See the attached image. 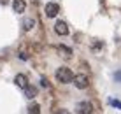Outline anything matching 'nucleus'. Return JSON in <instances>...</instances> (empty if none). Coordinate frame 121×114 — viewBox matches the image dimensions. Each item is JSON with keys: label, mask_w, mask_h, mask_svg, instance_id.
<instances>
[{"label": "nucleus", "mask_w": 121, "mask_h": 114, "mask_svg": "<svg viewBox=\"0 0 121 114\" xmlns=\"http://www.w3.org/2000/svg\"><path fill=\"white\" fill-rule=\"evenodd\" d=\"M56 79L60 83H72V79H74V74H72V70L70 69H67V67H60V69L56 70Z\"/></svg>", "instance_id": "obj_1"}, {"label": "nucleus", "mask_w": 121, "mask_h": 114, "mask_svg": "<svg viewBox=\"0 0 121 114\" xmlns=\"http://www.w3.org/2000/svg\"><path fill=\"white\" fill-rule=\"evenodd\" d=\"M72 81H74V84H76L77 90H84V88H88V84H90L88 75H84V74H77V75H74Z\"/></svg>", "instance_id": "obj_2"}, {"label": "nucleus", "mask_w": 121, "mask_h": 114, "mask_svg": "<svg viewBox=\"0 0 121 114\" xmlns=\"http://www.w3.org/2000/svg\"><path fill=\"white\" fill-rule=\"evenodd\" d=\"M44 11H46V16H48V18H55L58 12H60V5L55 4V2H49L48 5H46Z\"/></svg>", "instance_id": "obj_3"}, {"label": "nucleus", "mask_w": 121, "mask_h": 114, "mask_svg": "<svg viewBox=\"0 0 121 114\" xmlns=\"http://www.w3.org/2000/svg\"><path fill=\"white\" fill-rule=\"evenodd\" d=\"M93 112V105L90 102H81L77 104V114H91Z\"/></svg>", "instance_id": "obj_4"}, {"label": "nucleus", "mask_w": 121, "mask_h": 114, "mask_svg": "<svg viewBox=\"0 0 121 114\" xmlns=\"http://www.w3.org/2000/svg\"><path fill=\"white\" fill-rule=\"evenodd\" d=\"M55 32L58 35H67L69 33V26H67L65 21H56L55 23Z\"/></svg>", "instance_id": "obj_5"}, {"label": "nucleus", "mask_w": 121, "mask_h": 114, "mask_svg": "<svg viewBox=\"0 0 121 114\" xmlns=\"http://www.w3.org/2000/svg\"><path fill=\"white\" fill-rule=\"evenodd\" d=\"M14 83L18 84L19 88H23V90L28 86V79H26V75H25V74H18V75L14 77Z\"/></svg>", "instance_id": "obj_6"}, {"label": "nucleus", "mask_w": 121, "mask_h": 114, "mask_svg": "<svg viewBox=\"0 0 121 114\" xmlns=\"http://www.w3.org/2000/svg\"><path fill=\"white\" fill-rule=\"evenodd\" d=\"M25 7H26V2L25 0H14L12 2V9H14V12H25Z\"/></svg>", "instance_id": "obj_7"}, {"label": "nucleus", "mask_w": 121, "mask_h": 114, "mask_svg": "<svg viewBox=\"0 0 121 114\" xmlns=\"http://www.w3.org/2000/svg\"><path fill=\"white\" fill-rule=\"evenodd\" d=\"M58 53H60L61 56H65V58H70V56H72V49H70V48H65V46H58Z\"/></svg>", "instance_id": "obj_8"}, {"label": "nucleus", "mask_w": 121, "mask_h": 114, "mask_svg": "<svg viewBox=\"0 0 121 114\" xmlns=\"http://www.w3.org/2000/svg\"><path fill=\"white\" fill-rule=\"evenodd\" d=\"M35 95H37V88H33V86L25 88V96H26V98H33Z\"/></svg>", "instance_id": "obj_9"}, {"label": "nucleus", "mask_w": 121, "mask_h": 114, "mask_svg": "<svg viewBox=\"0 0 121 114\" xmlns=\"http://www.w3.org/2000/svg\"><path fill=\"white\" fill-rule=\"evenodd\" d=\"M35 26V19H32V18H26L23 21V28L25 30H32V28Z\"/></svg>", "instance_id": "obj_10"}, {"label": "nucleus", "mask_w": 121, "mask_h": 114, "mask_svg": "<svg viewBox=\"0 0 121 114\" xmlns=\"http://www.w3.org/2000/svg\"><path fill=\"white\" fill-rule=\"evenodd\" d=\"M28 114H40V105L39 104H30V107H28Z\"/></svg>", "instance_id": "obj_11"}, {"label": "nucleus", "mask_w": 121, "mask_h": 114, "mask_svg": "<svg viewBox=\"0 0 121 114\" xmlns=\"http://www.w3.org/2000/svg\"><path fill=\"white\" fill-rule=\"evenodd\" d=\"M109 105H112L116 109H121V102L119 100H114V98H109Z\"/></svg>", "instance_id": "obj_12"}, {"label": "nucleus", "mask_w": 121, "mask_h": 114, "mask_svg": "<svg viewBox=\"0 0 121 114\" xmlns=\"http://www.w3.org/2000/svg\"><path fill=\"white\" fill-rule=\"evenodd\" d=\"M40 84H42V88H49V83L46 77H40Z\"/></svg>", "instance_id": "obj_13"}, {"label": "nucleus", "mask_w": 121, "mask_h": 114, "mask_svg": "<svg viewBox=\"0 0 121 114\" xmlns=\"http://www.w3.org/2000/svg\"><path fill=\"white\" fill-rule=\"evenodd\" d=\"M114 79H116L118 83H121V70H119V72H116V74H114Z\"/></svg>", "instance_id": "obj_14"}, {"label": "nucleus", "mask_w": 121, "mask_h": 114, "mask_svg": "<svg viewBox=\"0 0 121 114\" xmlns=\"http://www.w3.org/2000/svg\"><path fill=\"white\" fill-rule=\"evenodd\" d=\"M56 114H70V112L65 111V109H60V111H56Z\"/></svg>", "instance_id": "obj_15"}]
</instances>
